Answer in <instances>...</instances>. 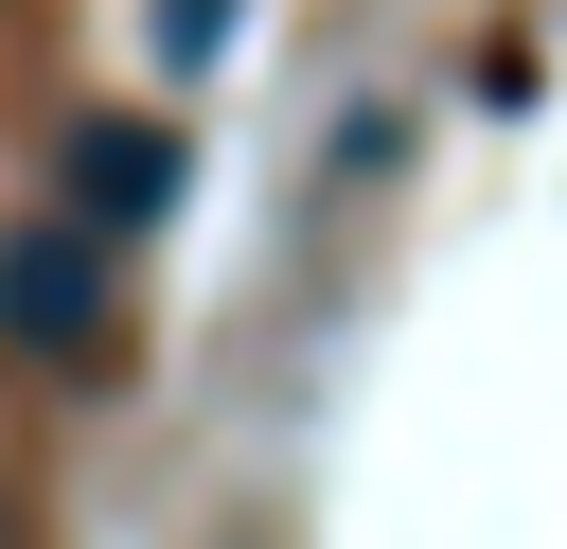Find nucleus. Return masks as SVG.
Instances as JSON below:
<instances>
[{"instance_id":"1","label":"nucleus","mask_w":567,"mask_h":549,"mask_svg":"<svg viewBox=\"0 0 567 549\" xmlns=\"http://www.w3.org/2000/svg\"><path fill=\"white\" fill-rule=\"evenodd\" d=\"M89 283H106V266H89V213H71V230H18V248H0V336H35V354H71V336L106 319Z\"/></svg>"},{"instance_id":"2","label":"nucleus","mask_w":567,"mask_h":549,"mask_svg":"<svg viewBox=\"0 0 567 549\" xmlns=\"http://www.w3.org/2000/svg\"><path fill=\"white\" fill-rule=\"evenodd\" d=\"M71 213H89V230L177 213V142H159V124H89V142H71Z\"/></svg>"},{"instance_id":"3","label":"nucleus","mask_w":567,"mask_h":549,"mask_svg":"<svg viewBox=\"0 0 567 549\" xmlns=\"http://www.w3.org/2000/svg\"><path fill=\"white\" fill-rule=\"evenodd\" d=\"M159 35L177 53H230V0H159Z\"/></svg>"}]
</instances>
